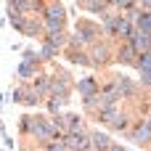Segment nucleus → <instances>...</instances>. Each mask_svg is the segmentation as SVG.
<instances>
[{"label":"nucleus","mask_w":151,"mask_h":151,"mask_svg":"<svg viewBox=\"0 0 151 151\" xmlns=\"http://www.w3.org/2000/svg\"><path fill=\"white\" fill-rule=\"evenodd\" d=\"M130 45H133L138 53H151V32H141V29H135L133 37H130Z\"/></svg>","instance_id":"obj_1"},{"label":"nucleus","mask_w":151,"mask_h":151,"mask_svg":"<svg viewBox=\"0 0 151 151\" xmlns=\"http://www.w3.org/2000/svg\"><path fill=\"white\" fill-rule=\"evenodd\" d=\"M45 19H48V27L50 29H61L64 27V8L61 5H50L48 13H45Z\"/></svg>","instance_id":"obj_2"},{"label":"nucleus","mask_w":151,"mask_h":151,"mask_svg":"<svg viewBox=\"0 0 151 151\" xmlns=\"http://www.w3.org/2000/svg\"><path fill=\"white\" fill-rule=\"evenodd\" d=\"M64 143H66V149H77V151H85V149H88V141H85V135H82L80 130H69Z\"/></svg>","instance_id":"obj_3"},{"label":"nucleus","mask_w":151,"mask_h":151,"mask_svg":"<svg viewBox=\"0 0 151 151\" xmlns=\"http://www.w3.org/2000/svg\"><path fill=\"white\" fill-rule=\"evenodd\" d=\"M77 90L82 93V98H93V96H98V85H96V80H93V77L80 80V82H77Z\"/></svg>","instance_id":"obj_4"},{"label":"nucleus","mask_w":151,"mask_h":151,"mask_svg":"<svg viewBox=\"0 0 151 151\" xmlns=\"http://www.w3.org/2000/svg\"><path fill=\"white\" fill-rule=\"evenodd\" d=\"M135 56H138V50H135L130 42H125V45H122V50H119V61L130 66V64H138V58H135Z\"/></svg>","instance_id":"obj_5"},{"label":"nucleus","mask_w":151,"mask_h":151,"mask_svg":"<svg viewBox=\"0 0 151 151\" xmlns=\"http://www.w3.org/2000/svg\"><path fill=\"white\" fill-rule=\"evenodd\" d=\"M50 93H53V98H66V93H69V85H66V80H53L50 82Z\"/></svg>","instance_id":"obj_6"},{"label":"nucleus","mask_w":151,"mask_h":151,"mask_svg":"<svg viewBox=\"0 0 151 151\" xmlns=\"http://www.w3.org/2000/svg\"><path fill=\"white\" fill-rule=\"evenodd\" d=\"M90 64H104L106 58H109V48L106 45H93V50H90Z\"/></svg>","instance_id":"obj_7"},{"label":"nucleus","mask_w":151,"mask_h":151,"mask_svg":"<svg viewBox=\"0 0 151 151\" xmlns=\"http://www.w3.org/2000/svg\"><path fill=\"white\" fill-rule=\"evenodd\" d=\"M101 98H104L106 104H114L117 98H122V93H119V85H117V82H111V85L104 90V96H101Z\"/></svg>","instance_id":"obj_8"},{"label":"nucleus","mask_w":151,"mask_h":151,"mask_svg":"<svg viewBox=\"0 0 151 151\" xmlns=\"http://www.w3.org/2000/svg\"><path fill=\"white\" fill-rule=\"evenodd\" d=\"M135 24H138V29H141V32H151V11H143V13H138Z\"/></svg>","instance_id":"obj_9"},{"label":"nucleus","mask_w":151,"mask_h":151,"mask_svg":"<svg viewBox=\"0 0 151 151\" xmlns=\"http://www.w3.org/2000/svg\"><path fill=\"white\" fill-rule=\"evenodd\" d=\"M11 8H16L19 13H27V11L37 8V3L35 0H11Z\"/></svg>","instance_id":"obj_10"},{"label":"nucleus","mask_w":151,"mask_h":151,"mask_svg":"<svg viewBox=\"0 0 151 151\" xmlns=\"http://www.w3.org/2000/svg\"><path fill=\"white\" fill-rule=\"evenodd\" d=\"M98 119H101V122H114V119H117V111H114V106L109 104V106L98 109Z\"/></svg>","instance_id":"obj_11"},{"label":"nucleus","mask_w":151,"mask_h":151,"mask_svg":"<svg viewBox=\"0 0 151 151\" xmlns=\"http://www.w3.org/2000/svg\"><path fill=\"white\" fill-rule=\"evenodd\" d=\"M90 141H93V146H96L98 151H106V149H109V138H106L104 133H93Z\"/></svg>","instance_id":"obj_12"},{"label":"nucleus","mask_w":151,"mask_h":151,"mask_svg":"<svg viewBox=\"0 0 151 151\" xmlns=\"http://www.w3.org/2000/svg\"><path fill=\"white\" fill-rule=\"evenodd\" d=\"M48 42H50L53 48H58V45H64V42H66V37L61 35V29H50V35H48Z\"/></svg>","instance_id":"obj_13"},{"label":"nucleus","mask_w":151,"mask_h":151,"mask_svg":"<svg viewBox=\"0 0 151 151\" xmlns=\"http://www.w3.org/2000/svg\"><path fill=\"white\" fill-rule=\"evenodd\" d=\"M117 85H119V93H122V96H133V90H135V85H133L127 77H119Z\"/></svg>","instance_id":"obj_14"},{"label":"nucleus","mask_w":151,"mask_h":151,"mask_svg":"<svg viewBox=\"0 0 151 151\" xmlns=\"http://www.w3.org/2000/svg\"><path fill=\"white\" fill-rule=\"evenodd\" d=\"M135 66H138V72H151V53H141Z\"/></svg>","instance_id":"obj_15"},{"label":"nucleus","mask_w":151,"mask_h":151,"mask_svg":"<svg viewBox=\"0 0 151 151\" xmlns=\"http://www.w3.org/2000/svg\"><path fill=\"white\" fill-rule=\"evenodd\" d=\"M19 74H21V77H24V80H29V77H32V74H35V66H32V64H27V61H24V64H21V66H19Z\"/></svg>","instance_id":"obj_16"},{"label":"nucleus","mask_w":151,"mask_h":151,"mask_svg":"<svg viewBox=\"0 0 151 151\" xmlns=\"http://www.w3.org/2000/svg\"><path fill=\"white\" fill-rule=\"evenodd\" d=\"M80 125H82V122H80L77 114H69V117H66V127H69V130H80Z\"/></svg>","instance_id":"obj_17"},{"label":"nucleus","mask_w":151,"mask_h":151,"mask_svg":"<svg viewBox=\"0 0 151 151\" xmlns=\"http://www.w3.org/2000/svg\"><path fill=\"white\" fill-rule=\"evenodd\" d=\"M69 61H74V64H80V66H88V64H90V58H85L82 53H72V56H69Z\"/></svg>","instance_id":"obj_18"},{"label":"nucleus","mask_w":151,"mask_h":151,"mask_svg":"<svg viewBox=\"0 0 151 151\" xmlns=\"http://www.w3.org/2000/svg\"><path fill=\"white\" fill-rule=\"evenodd\" d=\"M48 85H50V82H48V77H40V80H37V85H35V93H37V96H40V93H45V90H48Z\"/></svg>","instance_id":"obj_19"},{"label":"nucleus","mask_w":151,"mask_h":151,"mask_svg":"<svg viewBox=\"0 0 151 151\" xmlns=\"http://www.w3.org/2000/svg\"><path fill=\"white\" fill-rule=\"evenodd\" d=\"M151 138V130L143 125V127H138V133H135V141H149Z\"/></svg>","instance_id":"obj_20"},{"label":"nucleus","mask_w":151,"mask_h":151,"mask_svg":"<svg viewBox=\"0 0 151 151\" xmlns=\"http://www.w3.org/2000/svg\"><path fill=\"white\" fill-rule=\"evenodd\" d=\"M53 56H56V48H53L50 42H45V45H42V58H53Z\"/></svg>","instance_id":"obj_21"},{"label":"nucleus","mask_w":151,"mask_h":151,"mask_svg":"<svg viewBox=\"0 0 151 151\" xmlns=\"http://www.w3.org/2000/svg\"><path fill=\"white\" fill-rule=\"evenodd\" d=\"M37 101H40V96H37L35 90H32V93H27V98H24V104H27V106H37Z\"/></svg>","instance_id":"obj_22"},{"label":"nucleus","mask_w":151,"mask_h":151,"mask_svg":"<svg viewBox=\"0 0 151 151\" xmlns=\"http://www.w3.org/2000/svg\"><path fill=\"white\" fill-rule=\"evenodd\" d=\"M88 8H90V11H101V13H104V3H101V0H88Z\"/></svg>","instance_id":"obj_23"},{"label":"nucleus","mask_w":151,"mask_h":151,"mask_svg":"<svg viewBox=\"0 0 151 151\" xmlns=\"http://www.w3.org/2000/svg\"><path fill=\"white\" fill-rule=\"evenodd\" d=\"M48 151H66V143L58 141V143H48Z\"/></svg>","instance_id":"obj_24"},{"label":"nucleus","mask_w":151,"mask_h":151,"mask_svg":"<svg viewBox=\"0 0 151 151\" xmlns=\"http://www.w3.org/2000/svg\"><path fill=\"white\" fill-rule=\"evenodd\" d=\"M21 32H27V35H37V24H27V21H24Z\"/></svg>","instance_id":"obj_25"},{"label":"nucleus","mask_w":151,"mask_h":151,"mask_svg":"<svg viewBox=\"0 0 151 151\" xmlns=\"http://www.w3.org/2000/svg\"><path fill=\"white\" fill-rule=\"evenodd\" d=\"M114 5H119V8H133V0H111Z\"/></svg>","instance_id":"obj_26"},{"label":"nucleus","mask_w":151,"mask_h":151,"mask_svg":"<svg viewBox=\"0 0 151 151\" xmlns=\"http://www.w3.org/2000/svg\"><path fill=\"white\" fill-rule=\"evenodd\" d=\"M48 109H50V111H58V109H61V98H58V101H50Z\"/></svg>","instance_id":"obj_27"},{"label":"nucleus","mask_w":151,"mask_h":151,"mask_svg":"<svg viewBox=\"0 0 151 151\" xmlns=\"http://www.w3.org/2000/svg\"><path fill=\"white\" fill-rule=\"evenodd\" d=\"M141 80H143V85H151V72H141Z\"/></svg>","instance_id":"obj_28"},{"label":"nucleus","mask_w":151,"mask_h":151,"mask_svg":"<svg viewBox=\"0 0 151 151\" xmlns=\"http://www.w3.org/2000/svg\"><path fill=\"white\" fill-rule=\"evenodd\" d=\"M24 61H27V64H32V61H35V53H32V50H27V53H24Z\"/></svg>","instance_id":"obj_29"},{"label":"nucleus","mask_w":151,"mask_h":151,"mask_svg":"<svg viewBox=\"0 0 151 151\" xmlns=\"http://www.w3.org/2000/svg\"><path fill=\"white\" fill-rule=\"evenodd\" d=\"M141 5H146V8L151 11V0H141Z\"/></svg>","instance_id":"obj_30"},{"label":"nucleus","mask_w":151,"mask_h":151,"mask_svg":"<svg viewBox=\"0 0 151 151\" xmlns=\"http://www.w3.org/2000/svg\"><path fill=\"white\" fill-rule=\"evenodd\" d=\"M109 151H125V149H119V146H109Z\"/></svg>","instance_id":"obj_31"},{"label":"nucleus","mask_w":151,"mask_h":151,"mask_svg":"<svg viewBox=\"0 0 151 151\" xmlns=\"http://www.w3.org/2000/svg\"><path fill=\"white\" fill-rule=\"evenodd\" d=\"M146 127H149V130H151V117H149V119H146Z\"/></svg>","instance_id":"obj_32"}]
</instances>
